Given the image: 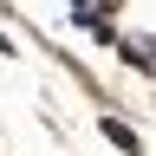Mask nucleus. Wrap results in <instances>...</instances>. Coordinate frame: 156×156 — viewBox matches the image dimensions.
Masks as SVG:
<instances>
[{"mask_svg": "<svg viewBox=\"0 0 156 156\" xmlns=\"http://www.w3.org/2000/svg\"><path fill=\"white\" fill-rule=\"evenodd\" d=\"M98 130H104V143H111L117 156H143V136H136L124 117H111V111H104V117H98Z\"/></svg>", "mask_w": 156, "mask_h": 156, "instance_id": "obj_1", "label": "nucleus"}, {"mask_svg": "<svg viewBox=\"0 0 156 156\" xmlns=\"http://www.w3.org/2000/svg\"><path fill=\"white\" fill-rule=\"evenodd\" d=\"M111 52H124V65H136L143 78H156V39H124V33H117Z\"/></svg>", "mask_w": 156, "mask_h": 156, "instance_id": "obj_2", "label": "nucleus"}, {"mask_svg": "<svg viewBox=\"0 0 156 156\" xmlns=\"http://www.w3.org/2000/svg\"><path fill=\"white\" fill-rule=\"evenodd\" d=\"M0 52H13V39H7V33H0Z\"/></svg>", "mask_w": 156, "mask_h": 156, "instance_id": "obj_3", "label": "nucleus"}, {"mask_svg": "<svg viewBox=\"0 0 156 156\" xmlns=\"http://www.w3.org/2000/svg\"><path fill=\"white\" fill-rule=\"evenodd\" d=\"M85 7H91V0H72V13H85Z\"/></svg>", "mask_w": 156, "mask_h": 156, "instance_id": "obj_4", "label": "nucleus"}]
</instances>
